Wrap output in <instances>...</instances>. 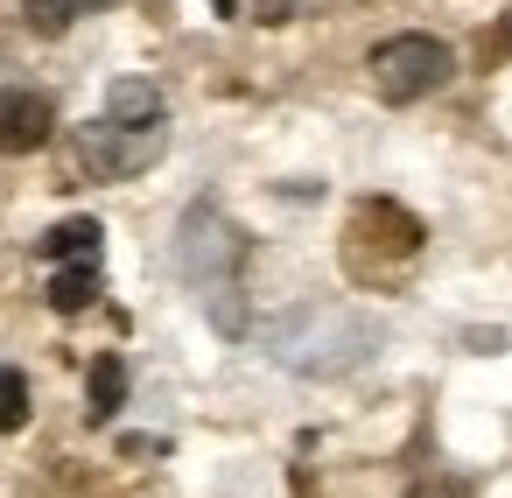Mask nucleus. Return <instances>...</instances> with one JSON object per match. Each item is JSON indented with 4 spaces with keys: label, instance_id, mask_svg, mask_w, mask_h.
Returning <instances> with one entry per match:
<instances>
[{
    "label": "nucleus",
    "instance_id": "4468645a",
    "mask_svg": "<svg viewBox=\"0 0 512 498\" xmlns=\"http://www.w3.org/2000/svg\"><path fill=\"white\" fill-rule=\"evenodd\" d=\"M78 15H106V8H120V0H71Z\"/></svg>",
    "mask_w": 512,
    "mask_h": 498
},
{
    "label": "nucleus",
    "instance_id": "9b49d317",
    "mask_svg": "<svg viewBox=\"0 0 512 498\" xmlns=\"http://www.w3.org/2000/svg\"><path fill=\"white\" fill-rule=\"evenodd\" d=\"M22 15H29V29H36V36H64V29L78 22L71 0H22Z\"/></svg>",
    "mask_w": 512,
    "mask_h": 498
},
{
    "label": "nucleus",
    "instance_id": "6e6552de",
    "mask_svg": "<svg viewBox=\"0 0 512 498\" xmlns=\"http://www.w3.org/2000/svg\"><path fill=\"white\" fill-rule=\"evenodd\" d=\"M85 400H92V407H85L92 421H113V414H120V400H127V358H120V351H99V358H92Z\"/></svg>",
    "mask_w": 512,
    "mask_h": 498
},
{
    "label": "nucleus",
    "instance_id": "f03ea898",
    "mask_svg": "<svg viewBox=\"0 0 512 498\" xmlns=\"http://www.w3.org/2000/svg\"><path fill=\"white\" fill-rule=\"evenodd\" d=\"M449 78H456V57L442 36H386L372 50V92L386 106H414V99L442 92Z\"/></svg>",
    "mask_w": 512,
    "mask_h": 498
},
{
    "label": "nucleus",
    "instance_id": "20e7f679",
    "mask_svg": "<svg viewBox=\"0 0 512 498\" xmlns=\"http://www.w3.org/2000/svg\"><path fill=\"white\" fill-rule=\"evenodd\" d=\"M50 134H57L50 92H36V85L0 92V155H36V148H50Z\"/></svg>",
    "mask_w": 512,
    "mask_h": 498
},
{
    "label": "nucleus",
    "instance_id": "9d476101",
    "mask_svg": "<svg viewBox=\"0 0 512 498\" xmlns=\"http://www.w3.org/2000/svg\"><path fill=\"white\" fill-rule=\"evenodd\" d=\"M29 421V379L22 372H0V435H15Z\"/></svg>",
    "mask_w": 512,
    "mask_h": 498
},
{
    "label": "nucleus",
    "instance_id": "0eeeda50",
    "mask_svg": "<svg viewBox=\"0 0 512 498\" xmlns=\"http://www.w3.org/2000/svg\"><path fill=\"white\" fill-rule=\"evenodd\" d=\"M351 232H379V246H393L400 260L421 246V225H414L400 204H386V197H365V204H358V218H351Z\"/></svg>",
    "mask_w": 512,
    "mask_h": 498
},
{
    "label": "nucleus",
    "instance_id": "7ed1b4c3",
    "mask_svg": "<svg viewBox=\"0 0 512 498\" xmlns=\"http://www.w3.org/2000/svg\"><path fill=\"white\" fill-rule=\"evenodd\" d=\"M162 148H169V127H113V120H99V127H85L78 162H85L99 183H127V176H141Z\"/></svg>",
    "mask_w": 512,
    "mask_h": 498
},
{
    "label": "nucleus",
    "instance_id": "1a4fd4ad",
    "mask_svg": "<svg viewBox=\"0 0 512 498\" xmlns=\"http://www.w3.org/2000/svg\"><path fill=\"white\" fill-rule=\"evenodd\" d=\"M92 295H99V267H57V274H50V309H57V316L92 309Z\"/></svg>",
    "mask_w": 512,
    "mask_h": 498
},
{
    "label": "nucleus",
    "instance_id": "ddd939ff",
    "mask_svg": "<svg viewBox=\"0 0 512 498\" xmlns=\"http://www.w3.org/2000/svg\"><path fill=\"white\" fill-rule=\"evenodd\" d=\"M491 50H498V57H512V15L498 22V36H491Z\"/></svg>",
    "mask_w": 512,
    "mask_h": 498
},
{
    "label": "nucleus",
    "instance_id": "f8f14e48",
    "mask_svg": "<svg viewBox=\"0 0 512 498\" xmlns=\"http://www.w3.org/2000/svg\"><path fill=\"white\" fill-rule=\"evenodd\" d=\"M295 15H302V0H253V22H267V29H281Z\"/></svg>",
    "mask_w": 512,
    "mask_h": 498
},
{
    "label": "nucleus",
    "instance_id": "423d86ee",
    "mask_svg": "<svg viewBox=\"0 0 512 498\" xmlns=\"http://www.w3.org/2000/svg\"><path fill=\"white\" fill-rule=\"evenodd\" d=\"M99 218H64L57 232H43L36 246H43V260L50 267H99Z\"/></svg>",
    "mask_w": 512,
    "mask_h": 498
},
{
    "label": "nucleus",
    "instance_id": "f257e3e1",
    "mask_svg": "<svg viewBox=\"0 0 512 498\" xmlns=\"http://www.w3.org/2000/svg\"><path fill=\"white\" fill-rule=\"evenodd\" d=\"M176 267H183V281L211 302L218 330H246V309H239L246 232H239L218 204H190V211H183V232H176Z\"/></svg>",
    "mask_w": 512,
    "mask_h": 498
},
{
    "label": "nucleus",
    "instance_id": "39448f33",
    "mask_svg": "<svg viewBox=\"0 0 512 498\" xmlns=\"http://www.w3.org/2000/svg\"><path fill=\"white\" fill-rule=\"evenodd\" d=\"M106 120H113V127H169L162 85H148V78H113V85H106Z\"/></svg>",
    "mask_w": 512,
    "mask_h": 498
}]
</instances>
